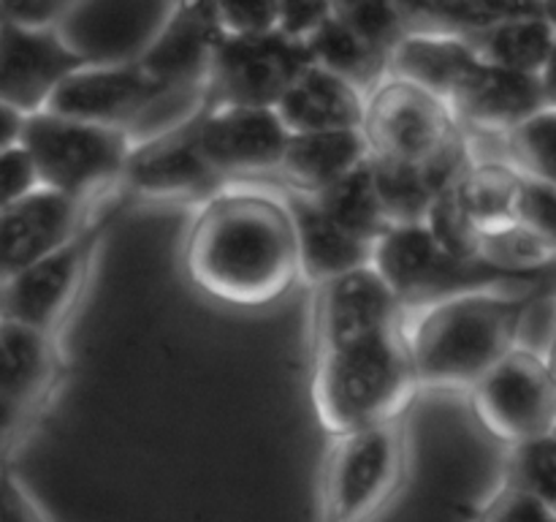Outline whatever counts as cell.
Instances as JSON below:
<instances>
[{
	"instance_id": "obj_1",
	"label": "cell",
	"mask_w": 556,
	"mask_h": 522,
	"mask_svg": "<svg viewBox=\"0 0 556 522\" xmlns=\"http://www.w3.org/2000/svg\"><path fill=\"white\" fill-rule=\"evenodd\" d=\"M185 270L210 297L266 304L302 281L296 226L280 188L228 183L195 207L185 237Z\"/></svg>"
},
{
	"instance_id": "obj_2",
	"label": "cell",
	"mask_w": 556,
	"mask_h": 522,
	"mask_svg": "<svg viewBox=\"0 0 556 522\" xmlns=\"http://www.w3.org/2000/svg\"><path fill=\"white\" fill-rule=\"evenodd\" d=\"M543 288H486L407 310L405 340L421 389L470 391L519 346L527 302Z\"/></svg>"
},
{
	"instance_id": "obj_3",
	"label": "cell",
	"mask_w": 556,
	"mask_h": 522,
	"mask_svg": "<svg viewBox=\"0 0 556 522\" xmlns=\"http://www.w3.org/2000/svg\"><path fill=\"white\" fill-rule=\"evenodd\" d=\"M418 391L421 384L405 324L369 340L313 353L315 417L331 438L402 419Z\"/></svg>"
},
{
	"instance_id": "obj_4",
	"label": "cell",
	"mask_w": 556,
	"mask_h": 522,
	"mask_svg": "<svg viewBox=\"0 0 556 522\" xmlns=\"http://www.w3.org/2000/svg\"><path fill=\"white\" fill-rule=\"evenodd\" d=\"M372 264L407 310L486 288H543L541 281L510 275L483 259L454 253L427 223L391 226L375 243Z\"/></svg>"
},
{
	"instance_id": "obj_5",
	"label": "cell",
	"mask_w": 556,
	"mask_h": 522,
	"mask_svg": "<svg viewBox=\"0 0 556 522\" xmlns=\"http://www.w3.org/2000/svg\"><path fill=\"white\" fill-rule=\"evenodd\" d=\"M22 145L36 163L41 188L68 196H103L123 185L136 139L130 130L54 114H27Z\"/></svg>"
},
{
	"instance_id": "obj_6",
	"label": "cell",
	"mask_w": 556,
	"mask_h": 522,
	"mask_svg": "<svg viewBox=\"0 0 556 522\" xmlns=\"http://www.w3.org/2000/svg\"><path fill=\"white\" fill-rule=\"evenodd\" d=\"M407 473L405 422L337 435L324 465L318 522H375Z\"/></svg>"
},
{
	"instance_id": "obj_7",
	"label": "cell",
	"mask_w": 556,
	"mask_h": 522,
	"mask_svg": "<svg viewBox=\"0 0 556 522\" xmlns=\"http://www.w3.org/2000/svg\"><path fill=\"white\" fill-rule=\"evenodd\" d=\"M130 201L134 196L125 190L76 237L22 270L20 275L0 283V319L22 321V324L58 335L85 291L87 277H90L92 264H96L114 221L123 215Z\"/></svg>"
},
{
	"instance_id": "obj_8",
	"label": "cell",
	"mask_w": 556,
	"mask_h": 522,
	"mask_svg": "<svg viewBox=\"0 0 556 522\" xmlns=\"http://www.w3.org/2000/svg\"><path fill=\"white\" fill-rule=\"evenodd\" d=\"M362 130L375 158L427 163L454 145L465 128L443 96L389 71L367 92Z\"/></svg>"
},
{
	"instance_id": "obj_9",
	"label": "cell",
	"mask_w": 556,
	"mask_h": 522,
	"mask_svg": "<svg viewBox=\"0 0 556 522\" xmlns=\"http://www.w3.org/2000/svg\"><path fill=\"white\" fill-rule=\"evenodd\" d=\"M483 427L516 446L556 433V381L543 353L516 346L470 389Z\"/></svg>"
},
{
	"instance_id": "obj_10",
	"label": "cell",
	"mask_w": 556,
	"mask_h": 522,
	"mask_svg": "<svg viewBox=\"0 0 556 522\" xmlns=\"http://www.w3.org/2000/svg\"><path fill=\"white\" fill-rule=\"evenodd\" d=\"M313 63L304 38L286 30L261 36H223L210 74H206V107H277L299 74Z\"/></svg>"
},
{
	"instance_id": "obj_11",
	"label": "cell",
	"mask_w": 556,
	"mask_h": 522,
	"mask_svg": "<svg viewBox=\"0 0 556 522\" xmlns=\"http://www.w3.org/2000/svg\"><path fill=\"white\" fill-rule=\"evenodd\" d=\"M407 308L378 266H353L313 286V353L386 335L405 324Z\"/></svg>"
},
{
	"instance_id": "obj_12",
	"label": "cell",
	"mask_w": 556,
	"mask_h": 522,
	"mask_svg": "<svg viewBox=\"0 0 556 522\" xmlns=\"http://www.w3.org/2000/svg\"><path fill=\"white\" fill-rule=\"evenodd\" d=\"M291 130L275 107H201L199 147L226 183L275 179Z\"/></svg>"
},
{
	"instance_id": "obj_13",
	"label": "cell",
	"mask_w": 556,
	"mask_h": 522,
	"mask_svg": "<svg viewBox=\"0 0 556 522\" xmlns=\"http://www.w3.org/2000/svg\"><path fill=\"white\" fill-rule=\"evenodd\" d=\"M123 194L125 185L103 196H68L52 188H38L0 210V283L20 275L76 237Z\"/></svg>"
},
{
	"instance_id": "obj_14",
	"label": "cell",
	"mask_w": 556,
	"mask_h": 522,
	"mask_svg": "<svg viewBox=\"0 0 556 522\" xmlns=\"http://www.w3.org/2000/svg\"><path fill=\"white\" fill-rule=\"evenodd\" d=\"M199 112L174 128L136 141L123 174L125 190L134 199L193 201L199 207L228 185L201 152Z\"/></svg>"
},
{
	"instance_id": "obj_15",
	"label": "cell",
	"mask_w": 556,
	"mask_h": 522,
	"mask_svg": "<svg viewBox=\"0 0 556 522\" xmlns=\"http://www.w3.org/2000/svg\"><path fill=\"white\" fill-rule=\"evenodd\" d=\"M90 60L85 49L65 41L60 25L0 20V101L25 114L41 112L54 90Z\"/></svg>"
},
{
	"instance_id": "obj_16",
	"label": "cell",
	"mask_w": 556,
	"mask_h": 522,
	"mask_svg": "<svg viewBox=\"0 0 556 522\" xmlns=\"http://www.w3.org/2000/svg\"><path fill=\"white\" fill-rule=\"evenodd\" d=\"M223 36L212 0H174L172 14L136 60L168 90L206 92V74Z\"/></svg>"
},
{
	"instance_id": "obj_17",
	"label": "cell",
	"mask_w": 556,
	"mask_h": 522,
	"mask_svg": "<svg viewBox=\"0 0 556 522\" xmlns=\"http://www.w3.org/2000/svg\"><path fill=\"white\" fill-rule=\"evenodd\" d=\"M451 107L465 128L508 134L546 107V92L538 74L503 69L481 58L470 79L451 98Z\"/></svg>"
},
{
	"instance_id": "obj_18",
	"label": "cell",
	"mask_w": 556,
	"mask_h": 522,
	"mask_svg": "<svg viewBox=\"0 0 556 522\" xmlns=\"http://www.w3.org/2000/svg\"><path fill=\"white\" fill-rule=\"evenodd\" d=\"M275 183V179H271ZM277 185V183H275ZM291 210L302 259V281L309 286L329 281L340 272L353 270L372 261L375 245L348 232L313 194L277 185Z\"/></svg>"
},
{
	"instance_id": "obj_19",
	"label": "cell",
	"mask_w": 556,
	"mask_h": 522,
	"mask_svg": "<svg viewBox=\"0 0 556 522\" xmlns=\"http://www.w3.org/2000/svg\"><path fill=\"white\" fill-rule=\"evenodd\" d=\"M291 134L362 128L367 92L320 63H309L277 103Z\"/></svg>"
},
{
	"instance_id": "obj_20",
	"label": "cell",
	"mask_w": 556,
	"mask_h": 522,
	"mask_svg": "<svg viewBox=\"0 0 556 522\" xmlns=\"http://www.w3.org/2000/svg\"><path fill=\"white\" fill-rule=\"evenodd\" d=\"M369 156L372 152L362 128L302 130L288 139L275 183L318 194L362 166Z\"/></svg>"
},
{
	"instance_id": "obj_21",
	"label": "cell",
	"mask_w": 556,
	"mask_h": 522,
	"mask_svg": "<svg viewBox=\"0 0 556 522\" xmlns=\"http://www.w3.org/2000/svg\"><path fill=\"white\" fill-rule=\"evenodd\" d=\"M58 378V335L0 319V391L43 411Z\"/></svg>"
},
{
	"instance_id": "obj_22",
	"label": "cell",
	"mask_w": 556,
	"mask_h": 522,
	"mask_svg": "<svg viewBox=\"0 0 556 522\" xmlns=\"http://www.w3.org/2000/svg\"><path fill=\"white\" fill-rule=\"evenodd\" d=\"M478 63L481 54L467 38L448 33H407L391 54V74L418 82L451 103Z\"/></svg>"
},
{
	"instance_id": "obj_23",
	"label": "cell",
	"mask_w": 556,
	"mask_h": 522,
	"mask_svg": "<svg viewBox=\"0 0 556 522\" xmlns=\"http://www.w3.org/2000/svg\"><path fill=\"white\" fill-rule=\"evenodd\" d=\"M407 33L476 36L514 16L543 14V0H396Z\"/></svg>"
},
{
	"instance_id": "obj_24",
	"label": "cell",
	"mask_w": 556,
	"mask_h": 522,
	"mask_svg": "<svg viewBox=\"0 0 556 522\" xmlns=\"http://www.w3.org/2000/svg\"><path fill=\"white\" fill-rule=\"evenodd\" d=\"M519 188V169L510 161H497V158H472L465 174L454 183L462 207L481 234L516 221Z\"/></svg>"
},
{
	"instance_id": "obj_25",
	"label": "cell",
	"mask_w": 556,
	"mask_h": 522,
	"mask_svg": "<svg viewBox=\"0 0 556 522\" xmlns=\"http://www.w3.org/2000/svg\"><path fill=\"white\" fill-rule=\"evenodd\" d=\"M467 41L486 63L541 76L554 52L556 27L543 14L514 16L467 36Z\"/></svg>"
},
{
	"instance_id": "obj_26",
	"label": "cell",
	"mask_w": 556,
	"mask_h": 522,
	"mask_svg": "<svg viewBox=\"0 0 556 522\" xmlns=\"http://www.w3.org/2000/svg\"><path fill=\"white\" fill-rule=\"evenodd\" d=\"M304 41H307L315 63L326 65V69H331L334 74L345 76L348 82H353V85L364 92L372 90V87L391 71L389 54L380 52L378 47H372L367 38L358 36L353 27H348L342 20H337L334 14H331L318 30L309 33Z\"/></svg>"
},
{
	"instance_id": "obj_27",
	"label": "cell",
	"mask_w": 556,
	"mask_h": 522,
	"mask_svg": "<svg viewBox=\"0 0 556 522\" xmlns=\"http://www.w3.org/2000/svg\"><path fill=\"white\" fill-rule=\"evenodd\" d=\"M313 196L348 232L367 239V243L375 245L391 228L389 215L383 210V201H380L378 185H375L369 158L362 166L353 169L351 174H345L334 185H329V188L318 190Z\"/></svg>"
},
{
	"instance_id": "obj_28",
	"label": "cell",
	"mask_w": 556,
	"mask_h": 522,
	"mask_svg": "<svg viewBox=\"0 0 556 522\" xmlns=\"http://www.w3.org/2000/svg\"><path fill=\"white\" fill-rule=\"evenodd\" d=\"M369 163H372L375 185H378L391 226L427 221L429 207L438 199V190H434L427 169L421 163L386 161V158L375 156H369Z\"/></svg>"
},
{
	"instance_id": "obj_29",
	"label": "cell",
	"mask_w": 556,
	"mask_h": 522,
	"mask_svg": "<svg viewBox=\"0 0 556 522\" xmlns=\"http://www.w3.org/2000/svg\"><path fill=\"white\" fill-rule=\"evenodd\" d=\"M508 161L519 172L556 185V107H543L508 130Z\"/></svg>"
},
{
	"instance_id": "obj_30",
	"label": "cell",
	"mask_w": 556,
	"mask_h": 522,
	"mask_svg": "<svg viewBox=\"0 0 556 522\" xmlns=\"http://www.w3.org/2000/svg\"><path fill=\"white\" fill-rule=\"evenodd\" d=\"M503 482L538 495L556 509V435L508 446Z\"/></svg>"
},
{
	"instance_id": "obj_31",
	"label": "cell",
	"mask_w": 556,
	"mask_h": 522,
	"mask_svg": "<svg viewBox=\"0 0 556 522\" xmlns=\"http://www.w3.org/2000/svg\"><path fill=\"white\" fill-rule=\"evenodd\" d=\"M331 14L391 58L407 36L396 0H331Z\"/></svg>"
},
{
	"instance_id": "obj_32",
	"label": "cell",
	"mask_w": 556,
	"mask_h": 522,
	"mask_svg": "<svg viewBox=\"0 0 556 522\" xmlns=\"http://www.w3.org/2000/svg\"><path fill=\"white\" fill-rule=\"evenodd\" d=\"M226 36H261L280 30V0H212Z\"/></svg>"
},
{
	"instance_id": "obj_33",
	"label": "cell",
	"mask_w": 556,
	"mask_h": 522,
	"mask_svg": "<svg viewBox=\"0 0 556 522\" xmlns=\"http://www.w3.org/2000/svg\"><path fill=\"white\" fill-rule=\"evenodd\" d=\"M516 221L538 234L556 253V185L521 172Z\"/></svg>"
},
{
	"instance_id": "obj_34",
	"label": "cell",
	"mask_w": 556,
	"mask_h": 522,
	"mask_svg": "<svg viewBox=\"0 0 556 522\" xmlns=\"http://www.w3.org/2000/svg\"><path fill=\"white\" fill-rule=\"evenodd\" d=\"M478 522H556V509L516 484L500 482L478 511Z\"/></svg>"
},
{
	"instance_id": "obj_35",
	"label": "cell",
	"mask_w": 556,
	"mask_h": 522,
	"mask_svg": "<svg viewBox=\"0 0 556 522\" xmlns=\"http://www.w3.org/2000/svg\"><path fill=\"white\" fill-rule=\"evenodd\" d=\"M38 188H41V179H38L36 163L22 141L9 150H0V210L16 204Z\"/></svg>"
},
{
	"instance_id": "obj_36",
	"label": "cell",
	"mask_w": 556,
	"mask_h": 522,
	"mask_svg": "<svg viewBox=\"0 0 556 522\" xmlns=\"http://www.w3.org/2000/svg\"><path fill=\"white\" fill-rule=\"evenodd\" d=\"M38 413H41L38 408L14 400V397L0 391V471L9 468L11 457L16 455L22 440L27 438V433L36 424Z\"/></svg>"
},
{
	"instance_id": "obj_37",
	"label": "cell",
	"mask_w": 556,
	"mask_h": 522,
	"mask_svg": "<svg viewBox=\"0 0 556 522\" xmlns=\"http://www.w3.org/2000/svg\"><path fill=\"white\" fill-rule=\"evenodd\" d=\"M0 522H49L38 500L11 468L0 471Z\"/></svg>"
},
{
	"instance_id": "obj_38",
	"label": "cell",
	"mask_w": 556,
	"mask_h": 522,
	"mask_svg": "<svg viewBox=\"0 0 556 522\" xmlns=\"http://www.w3.org/2000/svg\"><path fill=\"white\" fill-rule=\"evenodd\" d=\"M79 0H0V20L25 25H60Z\"/></svg>"
},
{
	"instance_id": "obj_39",
	"label": "cell",
	"mask_w": 556,
	"mask_h": 522,
	"mask_svg": "<svg viewBox=\"0 0 556 522\" xmlns=\"http://www.w3.org/2000/svg\"><path fill=\"white\" fill-rule=\"evenodd\" d=\"M282 25L280 30L291 33L296 38H307L318 30L331 16V0H280Z\"/></svg>"
},
{
	"instance_id": "obj_40",
	"label": "cell",
	"mask_w": 556,
	"mask_h": 522,
	"mask_svg": "<svg viewBox=\"0 0 556 522\" xmlns=\"http://www.w3.org/2000/svg\"><path fill=\"white\" fill-rule=\"evenodd\" d=\"M27 114L20 112L11 103L0 101V150H9V147L20 145L22 134H25Z\"/></svg>"
},
{
	"instance_id": "obj_41",
	"label": "cell",
	"mask_w": 556,
	"mask_h": 522,
	"mask_svg": "<svg viewBox=\"0 0 556 522\" xmlns=\"http://www.w3.org/2000/svg\"><path fill=\"white\" fill-rule=\"evenodd\" d=\"M543 82V92H546V107H556V44H554V52L548 58L546 69L541 74Z\"/></svg>"
},
{
	"instance_id": "obj_42",
	"label": "cell",
	"mask_w": 556,
	"mask_h": 522,
	"mask_svg": "<svg viewBox=\"0 0 556 522\" xmlns=\"http://www.w3.org/2000/svg\"><path fill=\"white\" fill-rule=\"evenodd\" d=\"M543 286H546V291H556V253L543 270Z\"/></svg>"
},
{
	"instance_id": "obj_43",
	"label": "cell",
	"mask_w": 556,
	"mask_h": 522,
	"mask_svg": "<svg viewBox=\"0 0 556 522\" xmlns=\"http://www.w3.org/2000/svg\"><path fill=\"white\" fill-rule=\"evenodd\" d=\"M543 357H546V362H548V370H552V375H554V381H556V330H554L552 340H548L546 351H543Z\"/></svg>"
},
{
	"instance_id": "obj_44",
	"label": "cell",
	"mask_w": 556,
	"mask_h": 522,
	"mask_svg": "<svg viewBox=\"0 0 556 522\" xmlns=\"http://www.w3.org/2000/svg\"><path fill=\"white\" fill-rule=\"evenodd\" d=\"M554 435H556V433H554Z\"/></svg>"
}]
</instances>
